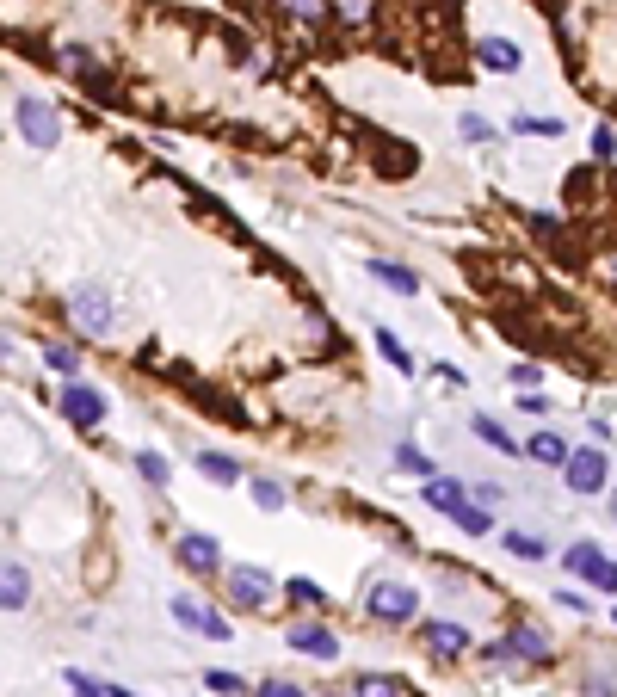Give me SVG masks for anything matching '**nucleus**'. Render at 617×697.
Wrapping results in <instances>:
<instances>
[{"instance_id":"1","label":"nucleus","mask_w":617,"mask_h":697,"mask_svg":"<svg viewBox=\"0 0 617 697\" xmlns=\"http://www.w3.org/2000/svg\"><path fill=\"white\" fill-rule=\"evenodd\" d=\"M365 617H377V623H408V617H420V593L408 580H371L365 586Z\"/></svg>"},{"instance_id":"2","label":"nucleus","mask_w":617,"mask_h":697,"mask_svg":"<svg viewBox=\"0 0 617 697\" xmlns=\"http://www.w3.org/2000/svg\"><path fill=\"white\" fill-rule=\"evenodd\" d=\"M13 124H19V136L31 142V149H56L62 142V124H56V112L44 99H13Z\"/></svg>"},{"instance_id":"3","label":"nucleus","mask_w":617,"mask_h":697,"mask_svg":"<svg viewBox=\"0 0 617 697\" xmlns=\"http://www.w3.org/2000/svg\"><path fill=\"white\" fill-rule=\"evenodd\" d=\"M488 660H531V667H543V660H550V636H543L537 623H513V630L488 648Z\"/></svg>"},{"instance_id":"4","label":"nucleus","mask_w":617,"mask_h":697,"mask_svg":"<svg viewBox=\"0 0 617 697\" xmlns=\"http://www.w3.org/2000/svg\"><path fill=\"white\" fill-rule=\"evenodd\" d=\"M68 315H75L87 334H112L118 327V309H112V297H105L99 284H81V290H68Z\"/></svg>"},{"instance_id":"5","label":"nucleus","mask_w":617,"mask_h":697,"mask_svg":"<svg viewBox=\"0 0 617 697\" xmlns=\"http://www.w3.org/2000/svg\"><path fill=\"white\" fill-rule=\"evenodd\" d=\"M562 475H568V488H574V494H599V488L611 482V463H605L599 445H574V457L562 463Z\"/></svg>"},{"instance_id":"6","label":"nucleus","mask_w":617,"mask_h":697,"mask_svg":"<svg viewBox=\"0 0 617 697\" xmlns=\"http://www.w3.org/2000/svg\"><path fill=\"white\" fill-rule=\"evenodd\" d=\"M223 586H229V599H235L241 611H266V605H272V593H278L266 568H229V574H223Z\"/></svg>"},{"instance_id":"7","label":"nucleus","mask_w":617,"mask_h":697,"mask_svg":"<svg viewBox=\"0 0 617 697\" xmlns=\"http://www.w3.org/2000/svg\"><path fill=\"white\" fill-rule=\"evenodd\" d=\"M568 568H574L580 580H593L599 593H617V562H611V556H599V543H587V537L568 543Z\"/></svg>"},{"instance_id":"8","label":"nucleus","mask_w":617,"mask_h":697,"mask_svg":"<svg viewBox=\"0 0 617 697\" xmlns=\"http://www.w3.org/2000/svg\"><path fill=\"white\" fill-rule=\"evenodd\" d=\"M173 623H186V630H198L210 642H229V617L210 611V605H198L192 593H173Z\"/></svg>"},{"instance_id":"9","label":"nucleus","mask_w":617,"mask_h":697,"mask_svg":"<svg viewBox=\"0 0 617 697\" xmlns=\"http://www.w3.org/2000/svg\"><path fill=\"white\" fill-rule=\"evenodd\" d=\"M173 556L186 562L192 574H223V543H216V537H204V531H186V537L173 543Z\"/></svg>"},{"instance_id":"10","label":"nucleus","mask_w":617,"mask_h":697,"mask_svg":"<svg viewBox=\"0 0 617 697\" xmlns=\"http://www.w3.org/2000/svg\"><path fill=\"white\" fill-rule=\"evenodd\" d=\"M420 648H432L439 660H457V654H469V630L463 623H445V617H426L420 623Z\"/></svg>"},{"instance_id":"11","label":"nucleus","mask_w":617,"mask_h":697,"mask_svg":"<svg viewBox=\"0 0 617 697\" xmlns=\"http://www.w3.org/2000/svg\"><path fill=\"white\" fill-rule=\"evenodd\" d=\"M284 642L297 648V654H309V660H340V636L328 630V623H297Z\"/></svg>"},{"instance_id":"12","label":"nucleus","mask_w":617,"mask_h":697,"mask_svg":"<svg viewBox=\"0 0 617 697\" xmlns=\"http://www.w3.org/2000/svg\"><path fill=\"white\" fill-rule=\"evenodd\" d=\"M62 414L75 420V426H99V420H105V395L87 389V383H68V389H62Z\"/></svg>"},{"instance_id":"13","label":"nucleus","mask_w":617,"mask_h":697,"mask_svg":"<svg viewBox=\"0 0 617 697\" xmlns=\"http://www.w3.org/2000/svg\"><path fill=\"white\" fill-rule=\"evenodd\" d=\"M476 62L488 68V75H513L525 56H519V44H513V38H482V44H476Z\"/></svg>"},{"instance_id":"14","label":"nucleus","mask_w":617,"mask_h":697,"mask_svg":"<svg viewBox=\"0 0 617 697\" xmlns=\"http://www.w3.org/2000/svg\"><path fill=\"white\" fill-rule=\"evenodd\" d=\"M525 457H531V463H550V469H562V463L574 457V445H562L556 432H531V438H525Z\"/></svg>"},{"instance_id":"15","label":"nucleus","mask_w":617,"mask_h":697,"mask_svg":"<svg viewBox=\"0 0 617 697\" xmlns=\"http://www.w3.org/2000/svg\"><path fill=\"white\" fill-rule=\"evenodd\" d=\"M420 500H426L432 512H445V519H451V512L463 506V482H451V475H432V482L420 488Z\"/></svg>"},{"instance_id":"16","label":"nucleus","mask_w":617,"mask_h":697,"mask_svg":"<svg viewBox=\"0 0 617 697\" xmlns=\"http://www.w3.org/2000/svg\"><path fill=\"white\" fill-rule=\"evenodd\" d=\"M469 432H476V438H482V445H494L500 457H519V451H525V445H519V438H513V432H506L500 420H488V414H476V420H469Z\"/></svg>"},{"instance_id":"17","label":"nucleus","mask_w":617,"mask_h":697,"mask_svg":"<svg viewBox=\"0 0 617 697\" xmlns=\"http://www.w3.org/2000/svg\"><path fill=\"white\" fill-rule=\"evenodd\" d=\"M0 593H7V599H0L7 611H25V605H31V580H25V568H19V562L0 568Z\"/></svg>"},{"instance_id":"18","label":"nucleus","mask_w":617,"mask_h":697,"mask_svg":"<svg viewBox=\"0 0 617 697\" xmlns=\"http://www.w3.org/2000/svg\"><path fill=\"white\" fill-rule=\"evenodd\" d=\"M371 278L389 284V290H402V297H414V290H420V278L408 266H395V260H371Z\"/></svg>"},{"instance_id":"19","label":"nucleus","mask_w":617,"mask_h":697,"mask_svg":"<svg viewBox=\"0 0 617 697\" xmlns=\"http://www.w3.org/2000/svg\"><path fill=\"white\" fill-rule=\"evenodd\" d=\"M44 364L56 377H68V383H81V352L75 346H44Z\"/></svg>"},{"instance_id":"20","label":"nucleus","mask_w":617,"mask_h":697,"mask_svg":"<svg viewBox=\"0 0 617 697\" xmlns=\"http://www.w3.org/2000/svg\"><path fill=\"white\" fill-rule=\"evenodd\" d=\"M500 543H506V549H513V556H519V562H543V556H550V543H543V537H531V531H506Z\"/></svg>"},{"instance_id":"21","label":"nucleus","mask_w":617,"mask_h":697,"mask_svg":"<svg viewBox=\"0 0 617 697\" xmlns=\"http://www.w3.org/2000/svg\"><path fill=\"white\" fill-rule=\"evenodd\" d=\"M198 469L210 475V482H223V488H229L235 475H241V469H235V457H216V451H198Z\"/></svg>"},{"instance_id":"22","label":"nucleus","mask_w":617,"mask_h":697,"mask_svg":"<svg viewBox=\"0 0 617 697\" xmlns=\"http://www.w3.org/2000/svg\"><path fill=\"white\" fill-rule=\"evenodd\" d=\"M451 519H457V525H463V531H469V537H482V531H488V525H494V512H488V506H469V500H463V506H457V512H451Z\"/></svg>"},{"instance_id":"23","label":"nucleus","mask_w":617,"mask_h":697,"mask_svg":"<svg viewBox=\"0 0 617 697\" xmlns=\"http://www.w3.org/2000/svg\"><path fill=\"white\" fill-rule=\"evenodd\" d=\"M395 469H402V475H426V482H432V463H426L420 445H395Z\"/></svg>"},{"instance_id":"24","label":"nucleus","mask_w":617,"mask_h":697,"mask_svg":"<svg viewBox=\"0 0 617 697\" xmlns=\"http://www.w3.org/2000/svg\"><path fill=\"white\" fill-rule=\"evenodd\" d=\"M136 475H142V482H155V488H167V457L161 451H136Z\"/></svg>"},{"instance_id":"25","label":"nucleus","mask_w":617,"mask_h":697,"mask_svg":"<svg viewBox=\"0 0 617 697\" xmlns=\"http://www.w3.org/2000/svg\"><path fill=\"white\" fill-rule=\"evenodd\" d=\"M377 352H383V358L395 364V371H414V358L402 352V340H395V334H389V327H377Z\"/></svg>"},{"instance_id":"26","label":"nucleus","mask_w":617,"mask_h":697,"mask_svg":"<svg viewBox=\"0 0 617 697\" xmlns=\"http://www.w3.org/2000/svg\"><path fill=\"white\" fill-rule=\"evenodd\" d=\"M358 697H402V685H395L389 673H365L358 679Z\"/></svg>"},{"instance_id":"27","label":"nucleus","mask_w":617,"mask_h":697,"mask_svg":"<svg viewBox=\"0 0 617 697\" xmlns=\"http://www.w3.org/2000/svg\"><path fill=\"white\" fill-rule=\"evenodd\" d=\"M284 593L297 599V605H309V611H321V599H328V593H321L315 580H284Z\"/></svg>"},{"instance_id":"28","label":"nucleus","mask_w":617,"mask_h":697,"mask_svg":"<svg viewBox=\"0 0 617 697\" xmlns=\"http://www.w3.org/2000/svg\"><path fill=\"white\" fill-rule=\"evenodd\" d=\"M253 506H266V512H278V506H284V488L272 482V475H260V482H253Z\"/></svg>"},{"instance_id":"29","label":"nucleus","mask_w":617,"mask_h":697,"mask_svg":"<svg viewBox=\"0 0 617 697\" xmlns=\"http://www.w3.org/2000/svg\"><path fill=\"white\" fill-rule=\"evenodd\" d=\"M204 685H210V691H223V697H241V691H247V679H235V673H223V667H210Z\"/></svg>"},{"instance_id":"30","label":"nucleus","mask_w":617,"mask_h":697,"mask_svg":"<svg viewBox=\"0 0 617 697\" xmlns=\"http://www.w3.org/2000/svg\"><path fill=\"white\" fill-rule=\"evenodd\" d=\"M457 130H463L469 142H488V136H494V124H488V118H476V112H463V118H457Z\"/></svg>"},{"instance_id":"31","label":"nucleus","mask_w":617,"mask_h":697,"mask_svg":"<svg viewBox=\"0 0 617 697\" xmlns=\"http://www.w3.org/2000/svg\"><path fill=\"white\" fill-rule=\"evenodd\" d=\"M556 605H562V611H574V617H587V611H593V599H587V593H574V586H562Z\"/></svg>"},{"instance_id":"32","label":"nucleus","mask_w":617,"mask_h":697,"mask_svg":"<svg viewBox=\"0 0 617 697\" xmlns=\"http://www.w3.org/2000/svg\"><path fill=\"white\" fill-rule=\"evenodd\" d=\"M253 697H309V691H303V685H290V679H266Z\"/></svg>"},{"instance_id":"33","label":"nucleus","mask_w":617,"mask_h":697,"mask_svg":"<svg viewBox=\"0 0 617 697\" xmlns=\"http://www.w3.org/2000/svg\"><path fill=\"white\" fill-rule=\"evenodd\" d=\"M297 19H328V0H284Z\"/></svg>"},{"instance_id":"34","label":"nucleus","mask_w":617,"mask_h":697,"mask_svg":"<svg viewBox=\"0 0 617 697\" xmlns=\"http://www.w3.org/2000/svg\"><path fill=\"white\" fill-rule=\"evenodd\" d=\"M469 494H476V506H488V512H494V506L506 500V494H500V482H476V488H469Z\"/></svg>"},{"instance_id":"35","label":"nucleus","mask_w":617,"mask_h":697,"mask_svg":"<svg viewBox=\"0 0 617 697\" xmlns=\"http://www.w3.org/2000/svg\"><path fill=\"white\" fill-rule=\"evenodd\" d=\"M506 377H513V389H537V377H543V371H537V364H513Z\"/></svg>"},{"instance_id":"36","label":"nucleus","mask_w":617,"mask_h":697,"mask_svg":"<svg viewBox=\"0 0 617 697\" xmlns=\"http://www.w3.org/2000/svg\"><path fill=\"white\" fill-rule=\"evenodd\" d=\"M68 691H75V697H105V691H99L87 673H75V667H68Z\"/></svg>"},{"instance_id":"37","label":"nucleus","mask_w":617,"mask_h":697,"mask_svg":"<svg viewBox=\"0 0 617 697\" xmlns=\"http://www.w3.org/2000/svg\"><path fill=\"white\" fill-rule=\"evenodd\" d=\"M519 130H525V136H556L562 124H556V118H519Z\"/></svg>"},{"instance_id":"38","label":"nucleus","mask_w":617,"mask_h":697,"mask_svg":"<svg viewBox=\"0 0 617 697\" xmlns=\"http://www.w3.org/2000/svg\"><path fill=\"white\" fill-rule=\"evenodd\" d=\"M340 19H352V25L371 19V0H340Z\"/></svg>"},{"instance_id":"39","label":"nucleus","mask_w":617,"mask_h":697,"mask_svg":"<svg viewBox=\"0 0 617 697\" xmlns=\"http://www.w3.org/2000/svg\"><path fill=\"white\" fill-rule=\"evenodd\" d=\"M519 408H525V414H550V401H543L537 389H525V395H519Z\"/></svg>"},{"instance_id":"40","label":"nucleus","mask_w":617,"mask_h":697,"mask_svg":"<svg viewBox=\"0 0 617 697\" xmlns=\"http://www.w3.org/2000/svg\"><path fill=\"white\" fill-rule=\"evenodd\" d=\"M587 697H611V685L605 679H587Z\"/></svg>"},{"instance_id":"41","label":"nucleus","mask_w":617,"mask_h":697,"mask_svg":"<svg viewBox=\"0 0 617 697\" xmlns=\"http://www.w3.org/2000/svg\"><path fill=\"white\" fill-rule=\"evenodd\" d=\"M105 697H136V691H124V685H112V691H105Z\"/></svg>"},{"instance_id":"42","label":"nucleus","mask_w":617,"mask_h":697,"mask_svg":"<svg viewBox=\"0 0 617 697\" xmlns=\"http://www.w3.org/2000/svg\"><path fill=\"white\" fill-rule=\"evenodd\" d=\"M611 519H617V494H611Z\"/></svg>"},{"instance_id":"43","label":"nucleus","mask_w":617,"mask_h":697,"mask_svg":"<svg viewBox=\"0 0 617 697\" xmlns=\"http://www.w3.org/2000/svg\"><path fill=\"white\" fill-rule=\"evenodd\" d=\"M611 278H617V260H611Z\"/></svg>"}]
</instances>
